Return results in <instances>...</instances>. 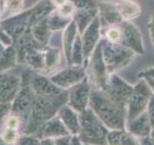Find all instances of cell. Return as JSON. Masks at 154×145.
Returning a JSON list of instances; mask_svg holds the SVG:
<instances>
[{"mask_svg": "<svg viewBox=\"0 0 154 145\" xmlns=\"http://www.w3.org/2000/svg\"><path fill=\"white\" fill-rule=\"evenodd\" d=\"M22 123V120L19 116L14 114V113H10L8 115V117L5 120V122L3 124V127L10 128V129H16L19 130Z\"/></svg>", "mask_w": 154, "mask_h": 145, "instance_id": "36", "label": "cell"}, {"mask_svg": "<svg viewBox=\"0 0 154 145\" xmlns=\"http://www.w3.org/2000/svg\"><path fill=\"white\" fill-rule=\"evenodd\" d=\"M67 92H69V98L66 105H69L76 112L81 113L82 111L89 108L91 85L87 76L81 82L69 88Z\"/></svg>", "mask_w": 154, "mask_h": 145, "instance_id": "10", "label": "cell"}, {"mask_svg": "<svg viewBox=\"0 0 154 145\" xmlns=\"http://www.w3.org/2000/svg\"><path fill=\"white\" fill-rule=\"evenodd\" d=\"M101 33V25L98 16L96 17L90 25L86 28V30L81 35L82 44H83V53L85 61L89 59L91 52L94 50L96 46L98 45L102 38Z\"/></svg>", "mask_w": 154, "mask_h": 145, "instance_id": "14", "label": "cell"}, {"mask_svg": "<svg viewBox=\"0 0 154 145\" xmlns=\"http://www.w3.org/2000/svg\"><path fill=\"white\" fill-rule=\"evenodd\" d=\"M32 74L33 72L31 70H27L21 75L20 89L11 104V113L19 116L24 124L26 123L29 115L31 113L37 97L30 85V79Z\"/></svg>", "mask_w": 154, "mask_h": 145, "instance_id": "5", "label": "cell"}, {"mask_svg": "<svg viewBox=\"0 0 154 145\" xmlns=\"http://www.w3.org/2000/svg\"><path fill=\"white\" fill-rule=\"evenodd\" d=\"M43 47H33L25 53L24 63L30 67V69L38 72H45V50Z\"/></svg>", "mask_w": 154, "mask_h": 145, "instance_id": "24", "label": "cell"}, {"mask_svg": "<svg viewBox=\"0 0 154 145\" xmlns=\"http://www.w3.org/2000/svg\"><path fill=\"white\" fill-rule=\"evenodd\" d=\"M45 72L46 75H53L59 69L61 64V50L58 47L45 46Z\"/></svg>", "mask_w": 154, "mask_h": 145, "instance_id": "23", "label": "cell"}, {"mask_svg": "<svg viewBox=\"0 0 154 145\" xmlns=\"http://www.w3.org/2000/svg\"><path fill=\"white\" fill-rule=\"evenodd\" d=\"M152 91L143 79L133 85V92L126 106V120H132L146 112Z\"/></svg>", "mask_w": 154, "mask_h": 145, "instance_id": "7", "label": "cell"}, {"mask_svg": "<svg viewBox=\"0 0 154 145\" xmlns=\"http://www.w3.org/2000/svg\"><path fill=\"white\" fill-rule=\"evenodd\" d=\"M11 113V104H0V127Z\"/></svg>", "mask_w": 154, "mask_h": 145, "instance_id": "38", "label": "cell"}, {"mask_svg": "<svg viewBox=\"0 0 154 145\" xmlns=\"http://www.w3.org/2000/svg\"><path fill=\"white\" fill-rule=\"evenodd\" d=\"M31 33L33 37L35 38V40L43 47H45L49 44L51 36L53 34V32L48 27L46 19L34 25L31 28Z\"/></svg>", "mask_w": 154, "mask_h": 145, "instance_id": "28", "label": "cell"}, {"mask_svg": "<svg viewBox=\"0 0 154 145\" xmlns=\"http://www.w3.org/2000/svg\"><path fill=\"white\" fill-rule=\"evenodd\" d=\"M122 29V38L119 44L133 50L136 54H143L144 47L142 34L139 28L131 21H124L119 24Z\"/></svg>", "mask_w": 154, "mask_h": 145, "instance_id": "12", "label": "cell"}, {"mask_svg": "<svg viewBox=\"0 0 154 145\" xmlns=\"http://www.w3.org/2000/svg\"><path fill=\"white\" fill-rule=\"evenodd\" d=\"M56 11L63 18H73V16H74L75 12H76V9L74 7V5L69 0V1H66L65 4H63L62 6L58 7L56 9Z\"/></svg>", "mask_w": 154, "mask_h": 145, "instance_id": "34", "label": "cell"}, {"mask_svg": "<svg viewBox=\"0 0 154 145\" xmlns=\"http://www.w3.org/2000/svg\"><path fill=\"white\" fill-rule=\"evenodd\" d=\"M17 63V51L14 45L8 46L0 55V72H8Z\"/></svg>", "mask_w": 154, "mask_h": 145, "instance_id": "27", "label": "cell"}, {"mask_svg": "<svg viewBox=\"0 0 154 145\" xmlns=\"http://www.w3.org/2000/svg\"><path fill=\"white\" fill-rule=\"evenodd\" d=\"M101 33L103 35V39L107 42L119 44L120 38H122V29H120L119 24V25H112L104 29H101Z\"/></svg>", "mask_w": 154, "mask_h": 145, "instance_id": "31", "label": "cell"}, {"mask_svg": "<svg viewBox=\"0 0 154 145\" xmlns=\"http://www.w3.org/2000/svg\"><path fill=\"white\" fill-rule=\"evenodd\" d=\"M66 134H70L57 115L55 117L51 118L50 120L46 121V122L42 126L40 130L37 133L36 137H38L40 139L42 138H52L53 139V138L62 137V135H66Z\"/></svg>", "mask_w": 154, "mask_h": 145, "instance_id": "18", "label": "cell"}, {"mask_svg": "<svg viewBox=\"0 0 154 145\" xmlns=\"http://www.w3.org/2000/svg\"><path fill=\"white\" fill-rule=\"evenodd\" d=\"M71 134H66V135H62V137L53 138L55 145H70L71 143Z\"/></svg>", "mask_w": 154, "mask_h": 145, "instance_id": "40", "label": "cell"}, {"mask_svg": "<svg viewBox=\"0 0 154 145\" xmlns=\"http://www.w3.org/2000/svg\"><path fill=\"white\" fill-rule=\"evenodd\" d=\"M30 9V28H32L34 25H36V24L46 19L48 16L54 12L57 8L52 4L50 0H40Z\"/></svg>", "mask_w": 154, "mask_h": 145, "instance_id": "20", "label": "cell"}, {"mask_svg": "<svg viewBox=\"0 0 154 145\" xmlns=\"http://www.w3.org/2000/svg\"><path fill=\"white\" fill-rule=\"evenodd\" d=\"M98 18L101 29L112 25H119L124 21L116 3L109 2H98Z\"/></svg>", "mask_w": 154, "mask_h": 145, "instance_id": "16", "label": "cell"}, {"mask_svg": "<svg viewBox=\"0 0 154 145\" xmlns=\"http://www.w3.org/2000/svg\"><path fill=\"white\" fill-rule=\"evenodd\" d=\"M69 92L67 90L62 93L48 96V97H36L31 113L24 124L23 134L36 135L42 126L46 121L57 116L60 108L67 104Z\"/></svg>", "mask_w": 154, "mask_h": 145, "instance_id": "1", "label": "cell"}, {"mask_svg": "<svg viewBox=\"0 0 154 145\" xmlns=\"http://www.w3.org/2000/svg\"><path fill=\"white\" fill-rule=\"evenodd\" d=\"M146 113L148 116V119H149V122H150L152 128L154 127V95L152 94L150 100H149V103L147 105V108H146Z\"/></svg>", "mask_w": 154, "mask_h": 145, "instance_id": "39", "label": "cell"}, {"mask_svg": "<svg viewBox=\"0 0 154 145\" xmlns=\"http://www.w3.org/2000/svg\"><path fill=\"white\" fill-rule=\"evenodd\" d=\"M21 84V77L12 72H0V104H12Z\"/></svg>", "mask_w": 154, "mask_h": 145, "instance_id": "13", "label": "cell"}, {"mask_svg": "<svg viewBox=\"0 0 154 145\" xmlns=\"http://www.w3.org/2000/svg\"><path fill=\"white\" fill-rule=\"evenodd\" d=\"M103 91L117 104L126 108L133 92V85L122 79L119 75L112 74L109 76L107 85Z\"/></svg>", "mask_w": 154, "mask_h": 145, "instance_id": "8", "label": "cell"}, {"mask_svg": "<svg viewBox=\"0 0 154 145\" xmlns=\"http://www.w3.org/2000/svg\"><path fill=\"white\" fill-rule=\"evenodd\" d=\"M77 34H78V31H77L76 24L72 19L71 22L64 30L62 37V47L67 66H71V50Z\"/></svg>", "mask_w": 154, "mask_h": 145, "instance_id": "22", "label": "cell"}, {"mask_svg": "<svg viewBox=\"0 0 154 145\" xmlns=\"http://www.w3.org/2000/svg\"><path fill=\"white\" fill-rule=\"evenodd\" d=\"M138 76L140 77V79H146V77L154 79V67L146 68V69L141 71L138 74Z\"/></svg>", "mask_w": 154, "mask_h": 145, "instance_id": "42", "label": "cell"}, {"mask_svg": "<svg viewBox=\"0 0 154 145\" xmlns=\"http://www.w3.org/2000/svg\"><path fill=\"white\" fill-rule=\"evenodd\" d=\"M50 1L56 8H58V7L62 6L63 4H65L66 1H69V0H50Z\"/></svg>", "mask_w": 154, "mask_h": 145, "instance_id": "48", "label": "cell"}, {"mask_svg": "<svg viewBox=\"0 0 154 145\" xmlns=\"http://www.w3.org/2000/svg\"><path fill=\"white\" fill-rule=\"evenodd\" d=\"M0 145H9V144H8V143H6V142H5L4 140L2 139V137H0Z\"/></svg>", "mask_w": 154, "mask_h": 145, "instance_id": "51", "label": "cell"}, {"mask_svg": "<svg viewBox=\"0 0 154 145\" xmlns=\"http://www.w3.org/2000/svg\"><path fill=\"white\" fill-rule=\"evenodd\" d=\"M144 80L146 81V83L148 84L149 88L151 89L152 94L154 95V79H150V77H146V79H143Z\"/></svg>", "mask_w": 154, "mask_h": 145, "instance_id": "46", "label": "cell"}, {"mask_svg": "<svg viewBox=\"0 0 154 145\" xmlns=\"http://www.w3.org/2000/svg\"><path fill=\"white\" fill-rule=\"evenodd\" d=\"M4 12H5V7H4V0H0V17L2 16Z\"/></svg>", "mask_w": 154, "mask_h": 145, "instance_id": "49", "label": "cell"}, {"mask_svg": "<svg viewBox=\"0 0 154 145\" xmlns=\"http://www.w3.org/2000/svg\"><path fill=\"white\" fill-rule=\"evenodd\" d=\"M69 1L74 5L76 11L98 8L97 0H69Z\"/></svg>", "mask_w": 154, "mask_h": 145, "instance_id": "35", "label": "cell"}, {"mask_svg": "<svg viewBox=\"0 0 154 145\" xmlns=\"http://www.w3.org/2000/svg\"><path fill=\"white\" fill-rule=\"evenodd\" d=\"M41 145H55L52 138H42Z\"/></svg>", "mask_w": 154, "mask_h": 145, "instance_id": "47", "label": "cell"}, {"mask_svg": "<svg viewBox=\"0 0 154 145\" xmlns=\"http://www.w3.org/2000/svg\"><path fill=\"white\" fill-rule=\"evenodd\" d=\"M0 137L9 145H16L19 137H20V134H19V130L3 127Z\"/></svg>", "mask_w": 154, "mask_h": 145, "instance_id": "33", "label": "cell"}, {"mask_svg": "<svg viewBox=\"0 0 154 145\" xmlns=\"http://www.w3.org/2000/svg\"><path fill=\"white\" fill-rule=\"evenodd\" d=\"M89 62L86 67L87 77L93 88L103 90L107 85L109 72L106 67L103 52H102V39L100 40L99 44L94 50L91 52L89 57Z\"/></svg>", "mask_w": 154, "mask_h": 145, "instance_id": "6", "label": "cell"}, {"mask_svg": "<svg viewBox=\"0 0 154 145\" xmlns=\"http://www.w3.org/2000/svg\"><path fill=\"white\" fill-rule=\"evenodd\" d=\"M71 21H72V18H66L60 16V14L57 13L56 10L53 13H51L46 18L48 27H49V29L53 33L65 30L67 27V25L71 22Z\"/></svg>", "mask_w": 154, "mask_h": 145, "instance_id": "29", "label": "cell"}, {"mask_svg": "<svg viewBox=\"0 0 154 145\" xmlns=\"http://www.w3.org/2000/svg\"><path fill=\"white\" fill-rule=\"evenodd\" d=\"M30 85L33 92L37 97L54 96L65 91L53 83L50 77H47L42 72L32 74L30 79Z\"/></svg>", "mask_w": 154, "mask_h": 145, "instance_id": "15", "label": "cell"}, {"mask_svg": "<svg viewBox=\"0 0 154 145\" xmlns=\"http://www.w3.org/2000/svg\"><path fill=\"white\" fill-rule=\"evenodd\" d=\"M116 5L123 21H131L141 14V6L134 0H120Z\"/></svg>", "mask_w": 154, "mask_h": 145, "instance_id": "26", "label": "cell"}, {"mask_svg": "<svg viewBox=\"0 0 154 145\" xmlns=\"http://www.w3.org/2000/svg\"><path fill=\"white\" fill-rule=\"evenodd\" d=\"M87 76L86 67L67 66L66 69L57 71L50 76L51 81L62 90H69Z\"/></svg>", "mask_w": 154, "mask_h": 145, "instance_id": "9", "label": "cell"}, {"mask_svg": "<svg viewBox=\"0 0 154 145\" xmlns=\"http://www.w3.org/2000/svg\"><path fill=\"white\" fill-rule=\"evenodd\" d=\"M140 145H154V139L149 135L146 137H143L139 139Z\"/></svg>", "mask_w": 154, "mask_h": 145, "instance_id": "44", "label": "cell"}, {"mask_svg": "<svg viewBox=\"0 0 154 145\" xmlns=\"http://www.w3.org/2000/svg\"><path fill=\"white\" fill-rule=\"evenodd\" d=\"M147 28H148V31H149V36H150L152 45L154 47V13L151 14V18L147 23Z\"/></svg>", "mask_w": 154, "mask_h": 145, "instance_id": "43", "label": "cell"}, {"mask_svg": "<svg viewBox=\"0 0 154 145\" xmlns=\"http://www.w3.org/2000/svg\"><path fill=\"white\" fill-rule=\"evenodd\" d=\"M57 115L71 135H78L80 130V119L78 112L72 109L69 105H65L60 108Z\"/></svg>", "mask_w": 154, "mask_h": 145, "instance_id": "19", "label": "cell"}, {"mask_svg": "<svg viewBox=\"0 0 154 145\" xmlns=\"http://www.w3.org/2000/svg\"><path fill=\"white\" fill-rule=\"evenodd\" d=\"M84 62L83 44H82L81 35L78 33L75 37L71 50V66H84Z\"/></svg>", "mask_w": 154, "mask_h": 145, "instance_id": "30", "label": "cell"}, {"mask_svg": "<svg viewBox=\"0 0 154 145\" xmlns=\"http://www.w3.org/2000/svg\"><path fill=\"white\" fill-rule=\"evenodd\" d=\"M30 17L31 9L23 11L19 14L10 16L6 19L0 21V25L8 33L14 42L26 31L30 30Z\"/></svg>", "mask_w": 154, "mask_h": 145, "instance_id": "11", "label": "cell"}, {"mask_svg": "<svg viewBox=\"0 0 154 145\" xmlns=\"http://www.w3.org/2000/svg\"><path fill=\"white\" fill-rule=\"evenodd\" d=\"M0 42H2L6 47L12 46L14 44L13 39L10 37L8 33H6V31L1 27V25H0Z\"/></svg>", "mask_w": 154, "mask_h": 145, "instance_id": "41", "label": "cell"}, {"mask_svg": "<svg viewBox=\"0 0 154 145\" xmlns=\"http://www.w3.org/2000/svg\"><path fill=\"white\" fill-rule=\"evenodd\" d=\"M107 145H140L139 138L135 137L126 129L110 130L107 135Z\"/></svg>", "mask_w": 154, "mask_h": 145, "instance_id": "21", "label": "cell"}, {"mask_svg": "<svg viewBox=\"0 0 154 145\" xmlns=\"http://www.w3.org/2000/svg\"><path fill=\"white\" fill-rule=\"evenodd\" d=\"M89 108L109 130L125 128L126 108L116 103L103 90L91 87Z\"/></svg>", "mask_w": 154, "mask_h": 145, "instance_id": "2", "label": "cell"}, {"mask_svg": "<svg viewBox=\"0 0 154 145\" xmlns=\"http://www.w3.org/2000/svg\"><path fill=\"white\" fill-rule=\"evenodd\" d=\"M102 52L109 75L117 74L131 64L136 53L120 44L107 42L102 38Z\"/></svg>", "mask_w": 154, "mask_h": 145, "instance_id": "4", "label": "cell"}, {"mask_svg": "<svg viewBox=\"0 0 154 145\" xmlns=\"http://www.w3.org/2000/svg\"><path fill=\"white\" fill-rule=\"evenodd\" d=\"M80 130L78 137L84 144L107 145L109 129L90 108L79 113Z\"/></svg>", "mask_w": 154, "mask_h": 145, "instance_id": "3", "label": "cell"}, {"mask_svg": "<svg viewBox=\"0 0 154 145\" xmlns=\"http://www.w3.org/2000/svg\"><path fill=\"white\" fill-rule=\"evenodd\" d=\"M5 48H6V46H5L2 42H0V55L2 54V52L5 50Z\"/></svg>", "mask_w": 154, "mask_h": 145, "instance_id": "50", "label": "cell"}, {"mask_svg": "<svg viewBox=\"0 0 154 145\" xmlns=\"http://www.w3.org/2000/svg\"><path fill=\"white\" fill-rule=\"evenodd\" d=\"M125 129L139 139L149 137L152 130V126L149 122L146 111L132 120H126Z\"/></svg>", "mask_w": 154, "mask_h": 145, "instance_id": "17", "label": "cell"}, {"mask_svg": "<svg viewBox=\"0 0 154 145\" xmlns=\"http://www.w3.org/2000/svg\"><path fill=\"white\" fill-rule=\"evenodd\" d=\"M98 16V8L94 9H89V10H78L76 11L73 18V21L76 24L77 31L82 35L83 32L86 30V28L88 27L91 21Z\"/></svg>", "mask_w": 154, "mask_h": 145, "instance_id": "25", "label": "cell"}, {"mask_svg": "<svg viewBox=\"0 0 154 145\" xmlns=\"http://www.w3.org/2000/svg\"><path fill=\"white\" fill-rule=\"evenodd\" d=\"M70 145H84V143L81 141V139L78 137V135H72Z\"/></svg>", "mask_w": 154, "mask_h": 145, "instance_id": "45", "label": "cell"}, {"mask_svg": "<svg viewBox=\"0 0 154 145\" xmlns=\"http://www.w3.org/2000/svg\"><path fill=\"white\" fill-rule=\"evenodd\" d=\"M84 145H88V144H84Z\"/></svg>", "mask_w": 154, "mask_h": 145, "instance_id": "53", "label": "cell"}, {"mask_svg": "<svg viewBox=\"0 0 154 145\" xmlns=\"http://www.w3.org/2000/svg\"><path fill=\"white\" fill-rule=\"evenodd\" d=\"M16 145H41V139L34 134L20 135Z\"/></svg>", "mask_w": 154, "mask_h": 145, "instance_id": "37", "label": "cell"}, {"mask_svg": "<svg viewBox=\"0 0 154 145\" xmlns=\"http://www.w3.org/2000/svg\"><path fill=\"white\" fill-rule=\"evenodd\" d=\"M150 137L154 139V127L152 128V130H151V133H150Z\"/></svg>", "mask_w": 154, "mask_h": 145, "instance_id": "52", "label": "cell"}, {"mask_svg": "<svg viewBox=\"0 0 154 145\" xmlns=\"http://www.w3.org/2000/svg\"><path fill=\"white\" fill-rule=\"evenodd\" d=\"M5 12L10 16H14L22 12L24 8V0H4Z\"/></svg>", "mask_w": 154, "mask_h": 145, "instance_id": "32", "label": "cell"}]
</instances>
